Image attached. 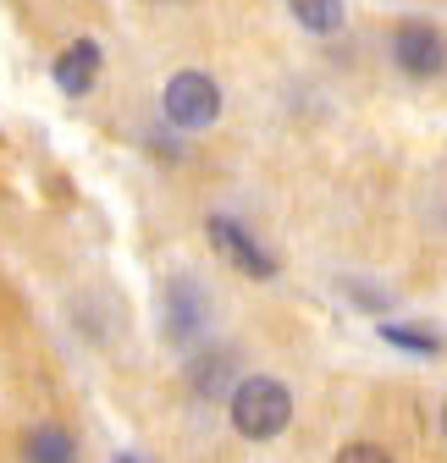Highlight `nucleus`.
<instances>
[{
  "mask_svg": "<svg viewBox=\"0 0 447 463\" xmlns=\"http://www.w3.org/2000/svg\"><path fill=\"white\" fill-rule=\"evenodd\" d=\"M227 414H233V430L249 436V441H276L288 425H293V392L276 381V375H243L227 397Z\"/></svg>",
  "mask_w": 447,
  "mask_h": 463,
  "instance_id": "obj_1",
  "label": "nucleus"
},
{
  "mask_svg": "<svg viewBox=\"0 0 447 463\" xmlns=\"http://www.w3.org/2000/svg\"><path fill=\"white\" fill-rule=\"evenodd\" d=\"M386 50H393V67H398L409 83H431V78L447 72V39H442V28H431V23H420V17L398 23L393 39H386Z\"/></svg>",
  "mask_w": 447,
  "mask_h": 463,
  "instance_id": "obj_2",
  "label": "nucleus"
},
{
  "mask_svg": "<svg viewBox=\"0 0 447 463\" xmlns=\"http://www.w3.org/2000/svg\"><path fill=\"white\" fill-rule=\"evenodd\" d=\"M117 463H138V458H117Z\"/></svg>",
  "mask_w": 447,
  "mask_h": 463,
  "instance_id": "obj_13",
  "label": "nucleus"
},
{
  "mask_svg": "<svg viewBox=\"0 0 447 463\" xmlns=\"http://www.w3.org/2000/svg\"><path fill=\"white\" fill-rule=\"evenodd\" d=\"M381 342L404 347V354H420V359H436V354H442V336H436V331H420V326H398V320H381Z\"/></svg>",
  "mask_w": 447,
  "mask_h": 463,
  "instance_id": "obj_9",
  "label": "nucleus"
},
{
  "mask_svg": "<svg viewBox=\"0 0 447 463\" xmlns=\"http://www.w3.org/2000/svg\"><path fill=\"white\" fill-rule=\"evenodd\" d=\"M160 110H166V122L183 128V133H199L210 128L215 116H221V89L210 72H177V78H166V94H160Z\"/></svg>",
  "mask_w": 447,
  "mask_h": 463,
  "instance_id": "obj_3",
  "label": "nucleus"
},
{
  "mask_svg": "<svg viewBox=\"0 0 447 463\" xmlns=\"http://www.w3.org/2000/svg\"><path fill=\"white\" fill-rule=\"evenodd\" d=\"M28 463H78V436L67 425H33L23 441Z\"/></svg>",
  "mask_w": 447,
  "mask_h": 463,
  "instance_id": "obj_7",
  "label": "nucleus"
},
{
  "mask_svg": "<svg viewBox=\"0 0 447 463\" xmlns=\"http://www.w3.org/2000/svg\"><path fill=\"white\" fill-rule=\"evenodd\" d=\"M160 326L166 336H172L177 347H194L210 326V298H204V287L194 276H172L166 281V293H160Z\"/></svg>",
  "mask_w": 447,
  "mask_h": 463,
  "instance_id": "obj_4",
  "label": "nucleus"
},
{
  "mask_svg": "<svg viewBox=\"0 0 447 463\" xmlns=\"http://www.w3.org/2000/svg\"><path fill=\"white\" fill-rule=\"evenodd\" d=\"M442 436H447V402H442Z\"/></svg>",
  "mask_w": 447,
  "mask_h": 463,
  "instance_id": "obj_12",
  "label": "nucleus"
},
{
  "mask_svg": "<svg viewBox=\"0 0 447 463\" xmlns=\"http://www.w3.org/2000/svg\"><path fill=\"white\" fill-rule=\"evenodd\" d=\"M227 375H233V354H199V359H194V370H188V381H194V392H199V397H215Z\"/></svg>",
  "mask_w": 447,
  "mask_h": 463,
  "instance_id": "obj_10",
  "label": "nucleus"
},
{
  "mask_svg": "<svg viewBox=\"0 0 447 463\" xmlns=\"http://www.w3.org/2000/svg\"><path fill=\"white\" fill-rule=\"evenodd\" d=\"M204 232H210V243H215V254L227 260L233 270H243V276H254V281H271L276 276V260L249 238V232L233 221V215H210L204 221Z\"/></svg>",
  "mask_w": 447,
  "mask_h": 463,
  "instance_id": "obj_5",
  "label": "nucleus"
},
{
  "mask_svg": "<svg viewBox=\"0 0 447 463\" xmlns=\"http://www.w3.org/2000/svg\"><path fill=\"white\" fill-rule=\"evenodd\" d=\"M94 78H100V44L94 39H78V44H67L62 55H55V89L62 94H89L94 89Z\"/></svg>",
  "mask_w": 447,
  "mask_h": 463,
  "instance_id": "obj_6",
  "label": "nucleus"
},
{
  "mask_svg": "<svg viewBox=\"0 0 447 463\" xmlns=\"http://www.w3.org/2000/svg\"><path fill=\"white\" fill-rule=\"evenodd\" d=\"M288 12L299 17V28H309L320 39H331V33L343 28V17H348L343 0H288Z\"/></svg>",
  "mask_w": 447,
  "mask_h": 463,
  "instance_id": "obj_8",
  "label": "nucleus"
},
{
  "mask_svg": "<svg viewBox=\"0 0 447 463\" xmlns=\"http://www.w3.org/2000/svg\"><path fill=\"white\" fill-rule=\"evenodd\" d=\"M338 463H393V452L376 447V441H348V447L338 452Z\"/></svg>",
  "mask_w": 447,
  "mask_h": 463,
  "instance_id": "obj_11",
  "label": "nucleus"
}]
</instances>
